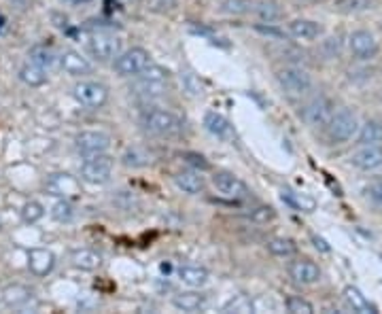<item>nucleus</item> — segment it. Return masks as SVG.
Wrapping results in <instances>:
<instances>
[{"mask_svg": "<svg viewBox=\"0 0 382 314\" xmlns=\"http://www.w3.org/2000/svg\"><path fill=\"white\" fill-rule=\"evenodd\" d=\"M143 125L155 136H175L183 130V121L166 109H151L143 113Z\"/></svg>", "mask_w": 382, "mask_h": 314, "instance_id": "nucleus-1", "label": "nucleus"}, {"mask_svg": "<svg viewBox=\"0 0 382 314\" xmlns=\"http://www.w3.org/2000/svg\"><path fill=\"white\" fill-rule=\"evenodd\" d=\"M276 81H279L281 89L287 96H293V98H302L312 87L310 75L299 66H283V68H279V71H276Z\"/></svg>", "mask_w": 382, "mask_h": 314, "instance_id": "nucleus-2", "label": "nucleus"}, {"mask_svg": "<svg viewBox=\"0 0 382 314\" xmlns=\"http://www.w3.org/2000/svg\"><path fill=\"white\" fill-rule=\"evenodd\" d=\"M113 168H115V159L109 153L89 155L81 164V179L92 185H104L111 179Z\"/></svg>", "mask_w": 382, "mask_h": 314, "instance_id": "nucleus-3", "label": "nucleus"}, {"mask_svg": "<svg viewBox=\"0 0 382 314\" xmlns=\"http://www.w3.org/2000/svg\"><path fill=\"white\" fill-rule=\"evenodd\" d=\"M151 64V55L143 47H132L128 51H121L115 62H113V71L119 77H136L141 75L145 68Z\"/></svg>", "mask_w": 382, "mask_h": 314, "instance_id": "nucleus-4", "label": "nucleus"}, {"mask_svg": "<svg viewBox=\"0 0 382 314\" xmlns=\"http://www.w3.org/2000/svg\"><path fill=\"white\" fill-rule=\"evenodd\" d=\"M359 132V121L357 115L351 109H338L331 117V121L327 123V134L333 143H346Z\"/></svg>", "mask_w": 382, "mask_h": 314, "instance_id": "nucleus-5", "label": "nucleus"}, {"mask_svg": "<svg viewBox=\"0 0 382 314\" xmlns=\"http://www.w3.org/2000/svg\"><path fill=\"white\" fill-rule=\"evenodd\" d=\"M85 49L94 60L107 62V60H115L121 53V41L115 37V34L98 32V34H92V37L85 41Z\"/></svg>", "mask_w": 382, "mask_h": 314, "instance_id": "nucleus-6", "label": "nucleus"}, {"mask_svg": "<svg viewBox=\"0 0 382 314\" xmlns=\"http://www.w3.org/2000/svg\"><path fill=\"white\" fill-rule=\"evenodd\" d=\"M73 96L77 98V102L83 104V107L100 109L109 102V87L98 81H79L73 87Z\"/></svg>", "mask_w": 382, "mask_h": 314, "instance_id": "nucleus-7", "label": "nucleus"}, {"mask_svg": "<svg viewBox=\"0 0 382 314\" xmlns=\"http://www.w3.org/2000/svg\"><path fill=\"white\" fill-rule=\"evenodd\" d=\"M75 147L85 157L107 153L111 147V136L107 132H100V130H83L75 136Z\"/></svg>", "mask_w": 382, "mask_h": 314, "instance_id": "nucleus-8", "label": "nucleus"}, {"mask_svg": "<svg viewBox=\"0 0 382 314\" xmlns=\"http://www.w3.org/2000/svg\"><path fill=\"white\" fill-rule=\"evenodd\" d=\"M336 109H333V102L325 96H319L315 100H310L304 111H302V117L308 125L312 128H327V123L331 121Z\"/></svg>", "mask_w": 382, "mask_h": 314, "instance_id": "nucleus-9", "label": "nucleus"}, {"mask_svg": "<svg viewBox=\"0 0 382 314\" xmlns=\"http://www.w3.org/2000/svg\"><path fill=\"white\" fill-rule=\"evenodd\" d=\"M213 187L223 198H229L234 202L247 200L251 195V189L247 187V183L240 181L236 174H232V172H215L213 174Z\"/></svg>", "mask_w": 382, "mask_h": 314, "instance_id": "nucleus-10", "label": "nucleus"}, {"mask_svg": "<svg viewBox=\"0 0 382 314\" xmlns=\"http://www.w3.org/2000/svg\"><path fill=\"white\" fill-rule=\"evenodd\" d=\"M45 191L49 195H55V198H64V200H75L81 195V183L71 177V174H51V177L45 181Z\"/></svg>", "mask_w": 382, "mask_h": 314, "instance_id": "nucleus-11", "label": "nucleus"}, {"mask_svg": "<svg viewBox=\"0 0 382 314\" xmlns=\"http://www.w3.org/2000/svg\"><path fill=\"white\" fill-rule=\"evenodd\" d=\"M349 49L359 60H372L378 55V41L367 30H355L349 37Z\"/></svg>", "mask_w": 382, "mask_h": 314, "instance_id": "nucleus-12", "label": "nucleus"}, {"mask_svg": "<svg viewBox=\"0 0 382 314\" xmlns=\"http://www.w3.org/2000/svg\"><path fill=\"white\" fill-rule=\"evenodd\" d=\"M289 276L299 285H315L321 281V268L306 257H297L289 263Z\"/></svg>", "mask_w": 382, "mask_h": 314, "instance_id": "nucleus-13", "label": "nucleus"}, {"mask_svg": "<svg viewBox=\"0 0 382 314\" xmlns=\"http://www.w3.org/2000/svg\"><path fill=\"white\" fill-rule=\"evenodd\" d=\"M351 164L361 172H374L382 168V147L380 145H361L353 155Z\"/></svg>", "mask_w": 382, "mask_h": 314, "instance_id": "nucleus-14", "label": "nucleus"}, {"mask_svg": "<svg viewBox=\"0 0 382 314\" xmlns=\"http://www.w3.org/2000/svg\"><path fill=\"white\" fill-rule=\"evenodd\" d=\"M287 32L291 34L295 41L310 43V41H317L321 37V34H323V26L319 21H315V19H304V17H299V19H293L287 26Z\"/></svg>", "mask_w": 382, "mask_h": 314, "instance_id": "nucleus-15", "label": "nucleus"}, {"mask_svg": "<svg viewBox=\"0 0 382 314\" xmlns=\"http://www.w3.org/2000/svg\"><path fill=\"white\" fill-rule=\"evenodd\" d=\"M204 128L213 136L221 138V141H232V138L236 136L232 121L225 115L217 113V111H206L204 113Z\"/></svg>", "mask_w": 382, "mask_h": 314, "instance_id": "nucleus-16", "label": "nucleus"}, {"mask_svg": "<svg viewBox=\"0 0 382 314\" xmlns=\"http://www.w3.org/2000/svg\"><path fill=\"white\" fill-rule=\"evenodd\" d=\"M60 66L62 71L73 75V77H83V75H89L92 73V64L85 55H81L79 51L75 49H68L60 55Z\"/></svg>", "mask_w": 382, "mask_h": 314, "instance_id": "nucleus-17", "label": "nucleus"}, {"mask_svg": "<svg viewBox=\"0 0 382 314\" xmlns=\"http://www.w3.org/2000/svg\"><path fill=\"white\" fill-rule=\"evenodd\" d=\"M175 183L187 195H198L206 189V181H204L200 170H181V172H177Z\"/></svg>", "mask_w": 382, "mask_h": 314, "instance_id": "nucleus-18", "label": "nucleus"}, {"mask_svg": "<svg viewBox=\"0 0 382 314\" xmlns=\"http://www.w3.org/2000/svg\"><path fill=\"white\" fill-rule=\"evenodd\" d=\"M28 268L34 276H47L55 268V257L47 249H32L28 253Z\"/></svg>", "mask_w": 382, "mask_h": 314, "instance_id": "nucleus-19", "label": "nucleus"}, {"mask_svg": "<svg viewBox=\"0 0 382 314\" xmlns=\"http://www.w3.org/2000/svg\"><path fill=\"white\" fill-rule=\"evenodd\" d=\"M177 276L183 285H187L191 289H200L208 283V270L200 268V265H181L177 270Z\"/></svg>", "mask_w": 382, "mask_h": 314, "instance_id": "nucleus-20", "label": "nucleus"}, {"mask_svg": "<svg viewBox=\"0 0 382 314\" xmlns=\"http://www.w3.org/2000/svg\"><path fill=\"white\" fill-rule=\"evenodd\" d=\"M266 249L270 251V255L274 257H281V259H289L297 253V244L291 238L285 236H274L266 242Z\"/></svg>", "mask_w": 382, "mask_h": 314, "instance_id": "nucleus-21", "label": "nucleus"}, {"mask_svg": "<svg viewBox=\"0 0 382 314\" xmlns=\"http://www.w3.org/2000/svg\"><path fill=\"white\" fill-rule=\"evenodd\" d=\"M130 89H132V94H136V96H141V98L149 100V98L164 96V94L168 91V81H153V79L141 77V81H136Z\"/></svg>", "mask_w": 382, "mask_h": 314, "instance_id": "nucleus-22", "label": "nucleus"}, {"mask_svg": "<svg viewBox=\"0 0 382 314\" xmlns=\"http://www.w3.org/2000/svg\"><path fill=\"white\" fill-rule=\"evenodd\" d=\"M172 304L183 312H198L206 306V295H202L198 291H183V293H177L175 297H172Z\"/></svg>", "mask_w": 382, "mask_h": 314, "instance_id": "nucleus-23", "label": "nucleus"}, {"mask_svg": "<svg viewBox=\"0 0 382 314\" xmlns=\"http://www.w3.org/2000/svg\"><path fill=\"white\" fill-rule=\"evenodd\" d=\"M357 143L359 145H382V121L367 119L363 125H359Z\"/></svg>", "mask_w": 382, "mask_h": 314, "instance_id": "nucleus-24", "label": "nucleus"}, {"mask_svg": "<svg viewBox=\"0 0 382 314\" xmlns=\"http://www.w3.org/2000/svg\"><path fill=\"white\" fill-rule=\"evenodd\" d=\"M253 13L259 21H266V24H274L283 19V9L279 3H274V0H259V3L253 7Z\"/></svg>", "mask_w": 382, "mask_h": 314, "instance_id": "nucleus-25", "label": "nucleus"}, {"mask_svg": "<svg viewBox=\"0 0 382 314\" xmlns=\"http://www.w3.org/2000/svg\"><path fill=\"white\" fill-rule=\"evenodd\" d=\"M344 299H346V304H349V308H351L353 312H359V314H370V312H374V306L370 304V299H367L357 287H353V285L344 287Z\"/></svg>", "mask_w": 382, "mask_h": 314, "instance_id": "nucleus-26", "label": "nucleus"}, {"mask_svg": "<svg viewBox=\"0 0 382 314\" xmlns=\"http://www.w3.org/2000/svg\"><path fill=\"white\" fill-rule=\"evenodd\" d=\"M281 198L287 206H291L293 211H304V213H312L315 211V200L308 198L306 193H299V191H293V189H283L281 191Z\"/></svg>", "mask_w": 382, "mask_h": 314, "instance_id": "nucleus-27", "label": "nucleus"}, {"mask_svg": "<svg viewBox=\"0 0 382 314\" xmlns=\"http://www.w3.org/2000/svg\"><path fill=\"white\" fill-rule=\"evenodd\" d=\"M73 265L85 272H94L102 265V255L94 249H79L73 253Z\"/></svg>", "mask_w": 382, "mask_h": 314, "instance_id": "nucleus-28", "label": "nucleus"}, {"mask_svg": "<svg viewBox=\"0 0 382 314\" xmlns=\"http://www.w3.org/2000/svg\"><path fill=\"white\" fill-rule=\"evenodd\" d=\"M28 58H30V62L32 64H37V66H41V68H51V66H55V62H60V58L53 53V49L51 47H47V45H34L30 51H28Z\"/></svg>", "mask_w": 382, "mask_h": 314, "instance_id": "nucleus-29", "label": "nucleus"}, {"mask_svg": "<svg viewBox=\"0 0 382 314\" xmlns=\"http://www.w3.org/2000/svg\"><path fill=\"white\" fill-rule=\"evenodd\" d=\"M19 79H21L26 85H30V87H41V85L47 83L45 68H41V66H37V64H32V62L19 68Z\"/></svg>", "mask_w": 382, "mask_h": 314, "instance_id": "nucleus-30", "label": "nucleus"}, {"mask_svg": "<svg viewBox=\"0 0 382 314\" xmlns=\"http://www.w3.org/2000/svg\"><path fill=\"white\" fill-rule=\"evenodd\" d=\"M3 299L7 306H21L32 299V291L24 285H11L3 291Z\"/></svg>", "mask_w": 382, "mask_h": 314, "instance_id": "nucleus-31", "label": "nucleus"}, {"mask_svg": "<svg viewBox=\"0 0 382 314\" xmlns=\"http://www.w3.org/2000/svg\"><path fill=\"white\" fill-rule=\"evenodd\" d=\"M374 7V0H333V9L342 13H359Z\"/></svg>", "mask_w": 382, "mask_h": 314, "instance_id": "nucleus-32", "label": "nucleus"}, {"mask_svg": "<svg viewBox=\"0 0 382 314\" xmlns=\"http://www.w3.org/2000/svg\"><path fill=\"white\" fill-rule=\"evenodd\" d=\"M51 217L60 223H68V221H73L75 217V208L71 204V200H58L53 206H51Z\"/></svg>", "mask_w": 382, "mask_h": 314, "instance_id": "nucleus-33", "label": "nucleus"}, {"mask_svg": "<svg viewBox=\"0 0 382 314\" xmlns=\"http://www.w3.org/2000/svg\"><path fill=\"white\" fill-rule=\"evenodd\" d=\"M45 217V208H43V204H39V202H26L24 204V208H21V219L26 221V223H37V221H41Z\"/></svg>", "mask_w": 382, "mask_h": 314, "instance_id": "nucleus-34", "label": "nucleus"}, {"mask_svg": "<svg viewBox=\"0 0 382 314\" xmlns=\"http://www.w3.org/2000/svg\"><path fill=\"white\" fill-rule=\"evenodd\" d=\"M285 308L293 314H312L315 312V306H312L308 299L299 297V295H289L285 299Z\"/></svg>", "mask_w": 382, "mask_h": 314, "instance_id": "nucleus-35", "label": "nucleus"}, {"mask_svg": "<svg viewBox=\"0 0 382 314\" xmlns=\"http://www.w3.org/2000/svg\"><path fill=\"white\" fill-rule=\"evenodd\" d=\"M181 159L185 162V164H189L193 170H200V172H206V170H211V162H208L204 155H200V153H193V151H185V153H181Z\"/></svg>", "mask_w": 382, "mask_h": 314, "instance_id": "nucleus-36", "label": "nucleus"}, {"mask_svg": "<svg viewBox=\"0 0 382 314\" xmlns=\"http://www.w3.org/2000/svg\"><path fill=\"white\" fill-rule=\"evenodd\" d=\"M141 77L153 79V81H168L170 79V71H168V68H164V66H159V64H149L145 71L141 73Z\"/></svg>", "mask_w": 382, "mask_h": 314, "instance_id": "nucleus-37", "label": "nucleus"}, {"mask_svg": "<svg viewBox=\"0 0 382 314\" xmlns=\"http://www.w3.org/2000/svg\"><path fill=\"white\" fill-rule=\"evenodd\" d=\"M223 11L232 13V15H245V13L251 11V3L249 0H225Z\"/></svg>", "mask_w": 382, "mask_h": 314, "instance_id": "nucleus-38", "label": "nucleus"}, {"mask_svg": "<svg viewBox=\"0 0 382 314\" xmlns=\"http://www.w3.org/2000/svg\"><path fill=\"white\" fill-rule=\"evenodd\" d=\"M123 164L125 166H134V168H141V166H147L149 164V155L147 153H141V149H130L123 155Z\"/></svg>", "mask_w": 382, "mask_h": 314, "instance_id": "nucleus-39", "label": "nucleus"}, {"mask_svg": "<svg viewBox=\"0 0 382 314\" xmlns=\"http://www.w3.org/2000/svg\"><path fill=\"white\" fill-rule=\"evenodd\" d=\"M181 79H183V85H185V89L191 94V96H202L204 94V85H202V81L193 75V73H183L181 75Z\"/></svg>", "mask_w": 382, "mask_h": 314, "instance_id": "nucleus-40", "label": "nucleus"}, {"mask_svg": "<svg viewBox=\"0 0 382 314\" xmlns=\"http://www.w3.org/2000/svg\"><path fill=\"white\" fill-rule=\"evenodd\" d=\"M274 217H276V213H274L272 206H259V208H255V211L251 213V219L257 221V223H268Z\"/></svg>", "mask_w": 382, "mask_h": 314, "instance_id": "nucleus-41", "label": "nucleus"}, {"mask_svg": "<svg viewBox=\"0 0 382 314\" xmlns=\"http://www.w3.org/2000/svg\"><path fill=\"white\" fill-rule=\"evenodd\" d=\"M365 193H367V198H370L376 206L382 208V179L370 183V185L365 187Z\"/></svg>", "mask_w": 382, "mask_h": 314, "instance_id": "nucleus-42", "label": "nucleus"}, {"mask_svg": "<svg viewBox=\"0 0 382 314\" xmlns=\"http://www.w3.org/2000/svg\"><path fill=\"white\" fill-rule=\"evenodd\" d=\"M225 310H236V312H249L251 310V302L247 299V297H236V299H232L227 306H225Z\"/></svg>", "mask_w": 382, "mask_h": 314, "instance_id": "nucleus-43", "label": "nucleus"}, {"mask_svg": "<svg viewBox=\"0 0 382 314\" xmlns=\"http://www.w3.org/2000/svg\"><path fill=\"white\" fill-rule=\"evenodd\" d=\"M312 240H315V247H317V249H321V251H325V253L329 251L327 242H325L323 238H319V236H312Z\"/></svg>", "mask_w": 382, "mask_h": 314, "instance_id": "nucleus-44", "label": "nucleus"}]
</instances>
